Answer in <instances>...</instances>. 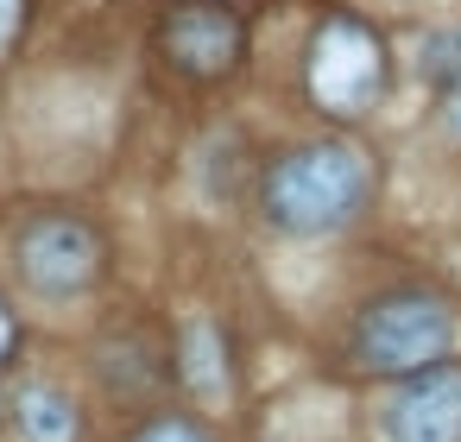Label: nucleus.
<instances>
[{"instance_id":"f257e3e1","label":"nucleus","mask_w":461,"mask_h":442,"mask_svg":"<svg viewBox=\"0 0 461 442\" xmlns=\"http://www.w3.org/2000/svg\"><path fill=\"white\" fill-rule=\"evenodd\" d=\"M373 190V165L360 146H303L266 171V215L285 234L341 228Z\"/></svg>"},{"instance_id":"f03ea898","label":"nucleus","mask_w":461,"mask_h":442,"mask_svg":"<svg viewBox=\"0 0 461 442\" xmlns=\"http://www.w3.org/2000/svg\"><path fill=\"white\" fill-rule=\"evenodd\" d=\"M455 347V316L448 303L404 291V297H379L360 316V360L379 373H423L442 366V354Z\"/></svg>"},{"instance_id":"7ed1b4c3","label":"nucleus","mask_w":461,"mask_h":442,"mask_svg":"<svg viewBox=\"0 0 461 442\" xmlns=\"http://www.w3.org/2000/svg\"><path fill=\"white\" fill-rule=\"evenodd\" d=\"M310 95L329 114H366L385 95V45L360 20H329L310 45Z\"/></svg>"},{"instance_id":"20e7f679","label":"nucleus","mask_w":461,"mask_h":442,"mask_svg":"<svg viewBox=\"0 0 461 442\" xmlns=\"http://www.w3.org/2000/svg\"><path fill=\"white\" fill-rule=\"evenodd\" d=\"M20 272L45 297H70V291H83L102 272V240L77 215H39L20 234Z\"/></svg>"},{"instance_id":"39448f33","label":"nucleus","mask_w":461,"mask_h":442,"mask_svg":"<svg viewBox=\"0 0 461 442\" xmlns=\"http://www.w3.org/2000/svg\"><path fill=\"white\" fill-rule=\"evenodd\" d=\"M385 442H461V366H423L385 398Z\"/></svg>"},{"instance_id":"423d86ee","label":"nucleus","mask_w":461,"mask_h":442,"mask_svg":"<svg viewBox=\"0 0 461 442\" xmlns=\"http://www.w3.org/2000/svg\"><path fill=\"white\" fill-rule=\"evenodd\" d=\"M158 39H165V58H171L177 70H190V77H221V70H234V58H240V20H234L228 7H209V0L177 7Z\"/></svg>"},{"instance_id":"0eeeda50","label":"nucleus","mask_w":461,"mask_h":442,"mask_svg":"<svg viewBox=\"0 0 461 442\" xmlns=\"http://www.w3.org/2000/svg\"><path fill=\"white\" fill-rule=\"evenodd\" d=\"M423 77L436 83L442 114H448V133L461 140V26H448V32H429V39H423Z\"/></svg>"},{"instance_id":"6e6552de","label":"nucleus","mask_w":461,"mask_h":442,"mask_svg":"<svg viewBox=\"0 0 461 442\" xmlns=\"http://www.w3.org/2000/svg\"><path fill=\"white\" fill-rule=\"evenodd\" d=\"M20 429H26V442H77V410L58 385H26L20 392Z\"/></svg>"},{"instance_id":"1a4fd4ad","label":"nucleus","mask_w":461,"mask_h":442,"mask_svg":"<svg viewBox=\"0 0 461 442\" xmlns=\"http://www.w3.org/2000/svg\"><path fill=\"white\" fill-rule=\"evenodd\" d=\"M184 354H190V360H184L190 385H196V392H221L228 373H221V360H215V329H209V322H196V329L184 335Z\"/></svg>"},{"instance_id":"9d476101","label":"nucleus","mask_w":461,"mask_h":442,"mask_svg":"<svg viewBox=\"0 0 461 442\" xmlns=\"http://www.w3.org/2000/svg\"><path fill=\"white\" fill-rule=\"evenodd\" d=\"M140 442H203V436H196L190 423H152V429H146Z\"/></svg>"},{"instance_id":"9b49d317","label":"nucleus","mask_w":461,"mask_h":442,"mask_svg":"<svg viewBox=\"0 0 461 442\" xmlns=\"http://www.w3.org/2000/svg\"><path fill=\"white\" fill-rule=\"evenodd\" d=\"M20 26V0H0V39H7Z\"/></svg>"},{"instance_id":"f8f14e48","label":"nucleus","mask_w":461,"mask_h":442,"mask_svg":"<svg viewBox=\"0 0 461 442\" xmlns=\"http://www.w3.org/2000/svg\"><path fill=\"white\" fill-rule=\"evenodd\" d=\"M7 347H14V316L0 310V354H7Z\"/></svg>"}]
</instances>
